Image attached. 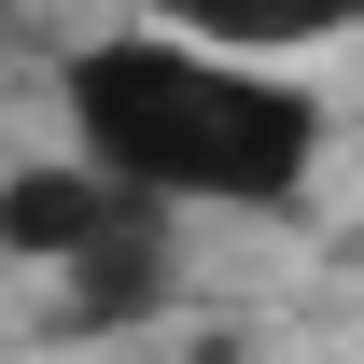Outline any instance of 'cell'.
I'll use <instances>...</instances> for the list:
<instances>
[{"mask_svg":"<svg viewBox=\"0 0 364 364\" xmlns=\"http://www.w3.org/2000/svg\"><path fill=\"white\" fill-rule=\"evenodd\" d=\"M70 154L154 210H267L322 154V112L252 56H196L168 28H112L70 56Z\"/></svg>","mask_w":364,"mask_h":364,"instance_id":"6da1fadb","label":"cell"},{"mask_svg":"<svg viewBox=\"0 0 364 364\" xmlns=\"http://www.w3.org/2000/svg\"><path fill=\"white\" fill-rule=\"evenodd\" d=\"M154 196H127V182H98L85 154H56V168L0 182V252H43V267H70V252H98L112 225H140Z\"/></svg>","mask_w":364,"mask_h":364,"instance_id":"7a4b0ae2","label":"cell"},{"mask_svg":"<svg viewBox=\"0 0 364 364\" xmlns=\"http://www.w3.org/2000/svg\"><path fill=\"white\" fill-rule=\"evenodd\" d=\"M364 0H154V28H182L196 56H309V43H336Z\"/></svg>","mask_w":364,"mask_h":364,"instance_id":"3957f363","label":"cell"},{"mask_svg":"<svg viewBox=\"0 0 364 364\" xmlns=\"http://www.w3.org/2000/svg\"><path fill=\"white\" fill-rule=\"evenodd\" d=\"M154 294H168V225H154V210L112 225L98 252H70V309H85V322H140Z\"/></svg>","mask_w":364,"mask_h":364,"instance_id":"277c9868","label":"cell"}]
</instances>
